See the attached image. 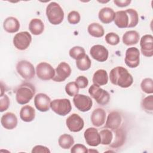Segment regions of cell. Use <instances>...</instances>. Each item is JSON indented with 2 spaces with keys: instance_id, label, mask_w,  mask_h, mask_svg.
Returning <instances> with one entry per match:
<instances>
[{
  "instance_id": "7c38bea8",
  "label": "cell",
  "mask_w": 153,
  "mask_h": 153,
  "mask_svg": "<svg viewBox=\"0 0 153 153\" xmlns=\"http://www.w3.org/2000/svg\"><path fill=\"white\" fill-rule=\"evenodd\" d=\"M71 74V68L69 64L63 62L60 63L55 69V75L53 81L55 82H63L68 78Z\"/></svg>"
},
{
  "instance_id": "f546056e",
  "label": "cell",
  "mask_w": 153,
  "mask_h": 153,
  "mask_svg": "<svg viewBox=\"0 0 153 153\" xmlns=\"http://www.w3.org/2000/svg\"><path fill=\"white\" fill-rule=\"evenodd\" d=\"M77 68L82 71H87L91 67V62L88 55L85 54L82 57L76 60Z\"/></svg>"
},
{
  "instance_id": "f1b7e54d",
  "label": "cell",
  "mask_w": 153,
  "mask_h": 153,
  "mask_svg": "<svg viewBox=\"0 0 153 153\" xmlns=\"http://www.w3.org/2000/svg\"><path fill=\"white\" fill-rule=\"evenodd\" d=\"M115 132V136L114 140L111 142L109 146L112 148H118L121 146L125 140V134L122 128H118L114 131Z\"/></svg>"
},
{
  "instance_id": "7402d4cb",
  "label": "cell",
  "mask_w": 153,
  "mask_h": 153,
  "mask_svg": "<svg viewBox=\"0 0 153 153\" xmlns=\"http://www.w3.org/2000/svg\"><path fill=\"white\" fill-rule=\"evenodd\" d=\"M3 27L4 30L8 33H12L17 32L20 28V23L19 20L14 17H8L5 19Z\"/></svg>"
},
{
  "instance_id": "5bb4252c",
  "label": "cell",
  "mask_w": 153,
  "mask_h": 153,
  "mask_svg": "<svg viewBox=\"0 0 153 153\" xmlns=\"http://www.w3.org/2000/svg\"><path fill=\"white\" fill-rule=\"evenodd\" d=\"M141 52L146 57H151L153 56V36L147 34L143 35L140 41Z\"/></svg>"
},
{
  "instance_id": "836d02e7",
  "label": "cell",
  "mask_w": 153,
  "mask_h": 153,
  "mask_svg": "<svg viewBox=\"0 0 153 153\" xmlns=\"http://www.w3.org/2000/svg\"><path fill=\"white\" fill-rule=\"evenodd\" d=\"M141 106L145 111L152 112L153 111V96L150 95L145 97L142 100Z\"/></svg>"
},
{
  "instance_id": "ac0fdd59",
  "label": "cell",
  "mask_w": 153,
  "mask_h": 153,
  "mask_svg": "<svg viewBox=\"0 0 153 153\" xmlns=\"http://www.w3.org/2000/svg\"><path fill=\"white\" fill-rule=\"evenodd\" d=\"M121 120V115L118 112L112 111L108 115L105 127L112 131H115L120 128Z\"/></svg>"
},
{
  "instance_id": "8d00e7d4",
  "label": "cell",
  "mask_w": 153,
  "mask_h": 153,
  "mask_svg": "<svg viewBox=\"0 0 153 153\" xmlns=\"http://www.w3.org/2000/svg\"><path fill=\"white\" fill-rule=\"evenodd\" d=\"M81 20L79 13L76 11H72L68 15V21L70 24H78Z\"/></svg>"
},
{
  "instance_id": "3957f363",
  "label": "cell",
  "mask_w": 153,
  "mask_h": 153,
  "mask_svg": "<svg viewBox=\"0 0 153 153\" xmlns=\"http://www.w3.org/2000/svg\"><path fill=\"white\" fill-rule=\"evenodd\" d=\"M35 88L30 82L22 84L16 91V99L20 105H25L30 102L35 94Z\"/></svg>"
},
{
  "instance_id": "ab89813d",
  "label": "cell",
  "mask_w": 153,
  "mask_h": 153,
  "mask_svg": "<svg viewBox=\"0 0 153 153\" xmlns=\"http://www.w3.org/2000/svg\"><path fill=\"white\" fill-rule=\"evenodd\" d=\"M71 152L72 153H78V152L85 153V152H88V150L87 149L86 146H85L84 145L78 143V144H75L72 147L71 149Z\"/></svg>"
},
{
  "instance_id": "60d3db41",
  "label": "cell",
  "mask_w": 153,
  "mask_h": 153,
  "mask_svg": "<svg viewBox=\"0 0 153 153\" xmlns=\"http://www.w3.org/2000/svg\"><path fill=\"white\" fill-rule=\"evenodd\" d=\"M32 153H39V152H50L49 149L42 145H36L34 146L32 150Z\"/></svg>"
},
{
  "instance_id": "277c9868",
  "label": "cell",
  "mask_w": 153,
  "mask_h": 153,
  "mask_svg": "<svg viewBox=\"0 0 153 153\" xmlns=\"http://www.w3.org/2000/svg\"><path fill=\"white\" fill-rule=\"evenodd\" d=\"M46 16L50 23L54 25L60 24L64 19V11L60 5L51 2L46 8Z\"/></svg>"
},
{
  "instance_id": "8992f818",
  "label": "cell",
  "mask_w": 153,
  "mask_h": 153,
  "mask_svg": "<svg viewBox=\"0 0 153 153\" xmlns=\"http://www.w3.org/2000/svg\"><path fill=\"white\" fill-rule=\"evenodd\" d=\"M50 108L53 112L60 116H65L72 110V105L68 99H54L51 102Z\"/></svg>"
},
{
  "instance_id": "e0dca14e",
  "label": "cell",
  "mask_w": 153,
  "mask_h": 153,
  "mask_svg": "<svg viewBox=\"0 0 153 153\" xmlns=\"http://www.w3.org/2000/svg\"><path fill=\"white\" fill-rule=\"evenodd\" d=\"M51 99L44 93H38L34 98V105L36 108L41 112H47L50 108Z\"/></svg>"
},
{
  "instance_id": "30bf717a",
  "label": "cell",
  "mask_w": 153,
  "mask_h": 153,
  "mask_svg": "<svg viewBox=\"0 0 153 153\" xmlns=\"http://www.w3.org/2000/svg\"><path fill=\"white\" fill-rule=\"evenodd\" d=\"M75 106L81 112L88 111L92 107L93 101L91 99L86 95L77 94L73 98Z\"/></svg>"
},
{
  "instance_id": "74e56055",
  "label": "cell",
  "mask_w": 153,
  "mask_h": 153,
  "mask_svg": "<svg viewBox=\"0 0 153 153\" xmlns=\"http://www.w3.org/2000/svg\"><path fill=\"white\" fill-rule=\"evenodd\" d=\"M10 99L7 94L1 95L0 98V112H2L8 109L10 106Z\"/></svg>"
},
{
  "instance_id": "83f0119b",
  "label": "cell",
  "mask_w": 153,
  "mask_h": 153,
  "mask_svg": "<svg viewBox=\"0 0 153 153\" xmlns=\"http://www.w3.org/2000/svg\"><path fill=\"white\" fill-rule=\"evenodd\" d=\"M58 143L62 148L64 149H68L74 145V137L70 134H63L59 137Z\"/></svg>"
},
{
  "instance_id": "1f68e13d",
  "label": "cell",
  "mask_w": 153,
  "mask_h": 153,
  "mask_svg": "<svg viewBox=\"0 0 153 153\" xmlns=\"http://www.w3.org/2000/svg\"><path fill=\"white\" fill-rule=\"evenodd\" d=\"M69 56L76 60L82 57L85 54V50L84 48L80 46H75L70 49L69 51Z\"/></svg>"
},
{
  "instance_id": "603a6c76",
  "label": "cell",
  "mask_w": 153,
  "mask_h": 153,
  "mask_svg": "<svg viewBox=\"0 0 153 153\" xmlns=\"http://www.w3.org/2000/svg\"><path fill=\"white\" fill-rule=\"evenodd\" d=\"M20 117L25 122H31L35 117V111L34 108L29 105L23 106L20 111Z\"/></svg>"
},
{
  "instance_id": "9a60e30c",
  "label": "cell",
  "mask_w": 153,
  "mask_h": 153,
  "mask_svg": "<svg viewBox=\"0 0 153 153\" xmlns=\"http://www.w3.org/2000/svg\"><path fill=\"white\" fill-rule=\"evenodd\" d=\"M90 54L91 57L100 62H105L109 55L108 50L102 45H94L90 50Z\"/></svg>"
},
{
  "instance_id": "4316f807",
  "label": "cell",
  "mask_w": 153,
  "mask_h": 153,
  "mask_svg": "<svg viewBox=\"0 0 153 153\" xmlns=\"http://www.w3.org/2000/svg\"><path fill=\"white\" fill-rule=\"evenodd\" d=\"M88 33L95 38H100L104 35L105 31L103 26L98 23L90 24L87 28Z\"/></svg>"
},
{
  "instance_id": "ffe728a7",
  "label": "cell",
  "mask_w": 153,
  "mask_h": 153,
  "mask_svg": "<svg viewBox=\"0 0 153 153\" xmlns=\"http://www.w3.org/2000/svg\"><path fill=\"white\" fill-rule=\"evenodd\" d=\"M90 118L93 126L97 127H100L105 122L106 112L102 108H96L92 112Z\"/></svg>"
},
{
  "instance_id": "d6a6232c",
  "label": "cell",
  "mask_w": 153,
  "mask_h": 153,
  "mask_svg": "<svg viewBox=\"0 0 153 153\" xmlns=\"http://www.w3.org/2000/svg\"><path fill=\"white\" fill-rule=\"evenodd\" d=\"M140 87L143 92L152 94L153 93V80L150 78L143 79L141 82Z\"/></svg>"
},
{
  "instance_id": "cb8c5ba5",
  "label": "cell",
  "mask_w": 153,
  "mask_h": 153,
  "mask_svg": "<svg viewBox=\"0 0 153 153\" xmlns=\"http://www.w3.org/2000/svg\"><path fill=\"white\" fill-rule=\"evenodd\" d=\"M93 82L94 84L99 86L106 85L108 82L107 72L104 69H99L96 71L93 76Z\"/></svg>"
},
{
  "instance_id": "f35d334b",
  "label": "cell",
  "mask_w": 153,
  "mask_h": 153,
  "mask_svg": "<svg viewBox=\"0 0 153 153\" xmlns=\"http://www.w3.org/2000/svg\"><path fill=\"white\" fill-rule=\"evenodd\" d=\"M75 82L76 83L79 88H84L88 85V80L87 77L83 75H81L76 78Z\"/></svg>"
},
{
  "instance_id": "484cf974",
  "label": "cell",
  "mask_w": 153,
  "mask_h": 153,
  "mask_svg": "<svg viewBox=\"0 0 153 153\" xmlns=\"http://www.w3.org/2000/svg\"><path fill=\"white\" fill-rule=\"evenodd\" d=\"M29 29L33 35H39L41 34L44 30V23L39 19H33L29 23Z\"/></svg>"
},
{
  "instance_id": "d590c367",
  "label": "cell",
  "mask_w": 153,
  "mask_h": 153,
  "mask_svg": "<svg viewBox=\"0 0 153 153\" xmlns=\"http://www.w3.org/2000/svg\"><path fill=\"white\" fill-rule=\"evenodd\" d=\"M106 42L111 45H116L120 43V39L119 36L114 32H109L105 36Z\"/></svg>"
},
{
  "instance_id": "d6986e66",
  "label": "cell",
  "mask_w": 153,
  "mask_h": 153,
  "mask_svg": "<svg viewBox=\"0 0 153 153\" xmlns=\"http://www.w3.org/2000/svg\"><path fill=\"white\" fill-rule=\"evenodd\" d=\"M1 123L5 129L12 130L16 128L17 125V118L14 114L7 112L2 116Z\"/></svg>"
},
{
  "instance_id": "6da1fadb",
  "label": "cell",
  "mask_w": 153,
  "mask_h": 153,
  "mask_svg": "<svg viewBox=\"0 0 153 153\" xmlns=\"http://www.w3.org/2000/svg\"><path fill=\"white\" fill-rule=\"evenodd\" d=\"M114 22L119 28L134 27L139 22L138 13L132 8L118 11L115 13Z\"/></svg>"
},
{
  "instance_id": "5b68a950",
  "label": "cell",
  "mask_w": 153,
  "mask_h": 153,
  "mask_svg": "<svg viewBox=\"0 0 153 153\" xmlns=\"http://www.w3.org/2000/svg\"><path fill=\"white\" fill-rule=\"evenodd\" d=\"M88 93L100 105H106L110 100L109 93L96 84H93L90 87Z\"/></svg>"
},
{
  "instance_id": "ba28073f",
  "label": "cell",
  "mask_w": 153,
  "mask_h": 153,
  "mask_svg": "<svg viewBox=\"0 0 153 153\" xmlns=\"http://www.w3.org/2000/svg\"><path fill=\"white\" fill-rule=\"evenodd\" d=\"M37 76L43 81L52 79L55 75V70L47 62H41L36 67Z\"/></svg>"
},
{
  "instance_id": "4dcf8cb0",
  "label": "cell",
  "mask_w": 153,
  "mask_h": 153,
  "mask_svg": "<svg viewBox=\"0 0 153 153\" xmlns=\"http://www.w3.org/2000/svg\"><path fill=\"white\" fill-rule=\"evenodd\" d=\"M100 136V143L103 145H109L113 140L112 131L109 129H103L99 132Z\"/></svg>"
},
{
  "instance_id": "4fadbf2b",
  "label": "cell",
  "mask_w": 153,
  "mask_h": 153,
  "mask_svg": "<svg viewBox=\"0 0 153 153\" xmlns=\"http://www.w3.org/2000/svg\"><path fill=\"white\" fill-rule=\"evenodd\" d=\"M66 124L68 129L72 132L80 131L84 127L83 119L77 114H72L66 120Z\"/></svg>"
},
{
  "instance_id": "2e32d148",
  "label": "cell",
  "mask_w": 153,
  "mask_h": 153,
  "mask_svg": "<svg viewBox=\"0 0 153 153\" xmlns=\"http://www.w3.org/2000/svg\"><path fill=\"white\" fill-rule=\"evenodd\" d=\"M84 137L86 143L91 146H97L100 144L101 139L97 130L94 127L87 128L84 133Z\"/></svg>"
},
{
  "instance_id": "b9f144b4",
  "label": "cell",
  "mask_w": 153,
  "mask_h": 153,
  "mask_svg": "<svg viewBox=\"0 0 153 153\" xmlns=\"http://www.w3.org/2000/svg\"><path fill=\"white\" fill-rule=\"evenodd\" d=\"M114 3L119 7H124L128 6L130 3V0H114Z\"/></svg>"
},
{
  "instance_id": "d4e9b609",
  "label": "cell",
  "mask_w": 153,
  "mask_h": 153,
  "mask_svg": "<svg viewBox=\"0 0 153 153\" xmlns=\"http://www.w3.org/2000/svg\"><path fill=\"white\" fill-rule=\"evenodd\" d=\"M140 35L136 30L127 31L123 36V42L126 45L137 44L139 42Z\"/></svg>"
},
{
  "instance_id": "e575fe53",
  "label": "cell",
  "mask_w": 153,
  "mask_h": 153,
  "mask_svg": "<svg viewBox=\"0 0 153 153\" xmlns=\"http://www.w3.org/2000/svg\"><path fill=\"white\" fill-rule=\"evenodd\" d=\"M79 87L75 82H68L65 86V91L69 96H74L79 92Z\"/></svg>"
},
{
  "instance_id": "44dd1931",
  "label": "cell",
  "mask_w": 153,
  "mask_h": 153,
  "mask_svg": "<svg viewBox=\"0 0 153 153\" xmlns=\"http://www.w3.org/2000/svg\"><path fill=\"white\" fill-rule=\"evenodd\" d=\"M115 13L114 10L109 7H104L102 8L98 14L99 20L105 24H109L114 20Z\"/></svg>"
},
{
  "instance_id": "7a4b0ae2",
  "label": "cell",
  "mask_w": 153,
  "mask_h": 153,
  "mask_svg": "<svg viewBox=\"0 0 153 153\" xmlns=\"http://www.w3.org/2000/svg\"><path fill=\"white\" fill-rule=\"evenodd\" d=\"M109 79L111 83L121 88H127L133 82L132 75L127 69L123 66H117L110 71Z\"/></svg>"
},
{
  "instance_id": "8fae6325",
  "label": "cell",
  "mask_w": 153,
  "mask_h": 153,
  "mask_svg": "<svg viewBox=\"0 0 153 153\" xmlns=\"http://www.w3.org/2000/svg\"><path fill=\"white\" fill-rule=\"evenodd\" d=\"M125 63L130 68H135L140 63V52L136 47H130L126 51Z\"/></svg>"
},
{
  "instance_id": "9c48e42d",
  "label": "cell",
  "mask_w": 153,
  "mask_h": 153,
  "mask_svg": "<svg viewBox=\"0 0 153 153\" xmlns=\"http://www.w3.org/2000/svg\"><path fill=\"white\" fill-rule=\"evenodd\" d=\"M32 41V36L27 31L16 33L13 38L14 47L19 50H25L29 47Z\"/></svg>"
},
{
  "instance_id": "52a82bcc",
  "label": "cell",
  "mask_w": 153,
  "mask_h": 153,
  "mask_svg": "<svg viewBox=\"0 0 153 153\" xmlns=\"http://www.w3.org/2000/svg\"><path fill=\"white\" fill-rule=\"evenodd\" d=\"M17 73L25 79L29 80L34 78L35 71L33 65L27 60L19 61L16 65Z\"/></svg>"
}]
</instances>
